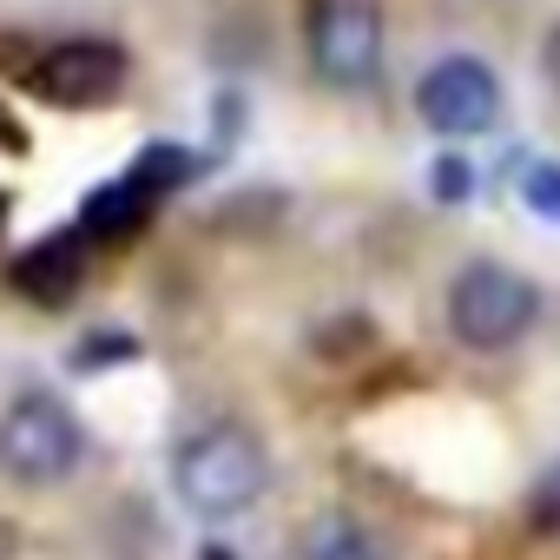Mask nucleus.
Here are the masks:
<instances>
[{
  "label": "nucleus",
  "mask_w": 560,
  "mask_h": 560,
  "mask_svg": "<svg viewBox=\"0 0 560 560\" xmlns=\"http://www.w3.org/2000/svg\"><path fill=\"white\" fill-rule=\"evenodd\" d=\"M172 488L198 521H237L270 488V455L244 422H205L172 455Z\"/></svg>",
  "instance_id": "nucleus-1"
},
{
  "label": "nucleus",
  "mask_w": 560,
  "mask_h": 560,
  "mask_svg": "<svg viewBox=\"0 0 560 560\" xmlns=\"http://www.w3.org/2000/svg\"><path fill=\"white\" fill-rule=\"evenodd\" d=\"M540 317V291L527 284L521 270L494 264V257H475L455 270L448 284V337L475 357H501L514 350Z\"/></svg>",
  "instance_id": "nucleus-2"
},
{
  "label": "nucleus",
  "mask_w": 560,
  "mask_h": 560,
  "mask_svg": "<svg viewBox=\"0 0 560 560\" xmlns=\"http://www.w3.org/2000/svg\"><path fill=\"white\" fill-rule=\"evenodd\" d=\"M80 462H86V435L60 396L27 389L8 402V416H0V475L14 488H60Z\"/></svg>",
  "instance_id": "nucleus-3"
},
{
  "label": "nucleus",
  "mask_w": 560,
  "mask_h": 560,
  "mask_svg": "<svg viewBox=\"0 0 560 560\" xmlns=\"http://www.w3.org/2000/svg\"><path fill=\"white\" fill-rule=\"evenodd\" d=\"M416 113L442 139H481L501 126V80L475 54H448L416 80Z\"/></svg>",
  "instance_id": "nucleus-4"
},
{
  "label": "nucleus",
  "mask_w": 560,
  "mask_h": 560,
  "mask_svg": "<svg viewBox=\"0 0 560 560\" xmlns=\"http://www.w3.org/2000/svg\"><path fill=\"white\" fill-rule=\"evenodd\" d=\"M311 67L337 93H363L383 73V8L376 0H324L311 21Z\"/></svg>",
  "instance_id": "nucleus-5"
},
{
  "label": "nucleus",
  "mask_w": 560,
  "mask_h": 560,
  "mask_svg": "<svg viewBox=\"0 0 560 560\" xmlns=\"http://www.w3.org/2000/svg\"><path fill=\"white\" fill-rule=\"evenodd\" d=\"M126 86V54L113 40H60L34 67V93L54 106H106Z\"/></svg>",
  "instance_id": "nucleus-6"
},
{
  "label": "nucleus",
  "mask_w": 560,
  "mask_h": 560,
  "mask_svg": "<svg viewBox=\"0 0 560 560\" xmlns=\"http://www.w3.org/2000/svg\"><path fill=\"white\" fill-rule=\"evenodd\" d=\"M80 270H86V244H80V237H40V244L14 264V291H21L27 304L60 311V304L80 291Z\"/></svg>",
  "instance_id": "nucleus-7"
},
{
  "label": "nucleus",
  "mask_w": 560,
  "mask_h": 560,
  "mask_svg": "<svg viewBox=\"0 0 560 560\" xmlns=\"http://www.w3.org/2000/svg\"><path fill=\"white\" fill-rule=\"evenodd\" d=\"M159 205V185L145 178V172H126L119 185H106L93 205H86V218H80V231L86 237H126V231H139L145 224V211Z\"/></svg>",
  "instance_id": "nucleus-8"
},
{
  "label": "nucleus",
  "mask_w": 560,
  "mask_h": 560,
  "mask_svg": "<svg viewBox=\"0 0 560 560\" xmlns=\"http://www.w3.org/2000/svg\"><path fill=\"white\" fill-rule=\"evenodd\" d=\"M304 560H389V547L350 514H317L304 527Z\"/></svg>",
  "instance_id": "nucleus-9"
},
{
  "label": "nucleus",
  "mask_w": 560,
  "mask_h": 560,
  "mask_svg": "<svg viewBox=\"0 0 560 560\" xmlns=\"http://www.w3.org/2000/svg\"><path fill=\"white\" fill-rule=\"evenodd\" d=\"M521 205H527L534 218L560 224V165H553V159H534V165L521 172Z\"/></svg>",
  "instance_id": "nucleus-10"
},
{
  "label": "nucleus",
  "mask_w": 560,
  "mask_h": 560,
  "mask_svg": "<svg viewBox=\"0 0 560 560\" xmlns=\"http://www.w3.org/2000/svg\"><path fill=\"white\" fill-rule=\"evenodd\" d=\"M429 185H435V198H442V205H462V198L475 191V172H468L462 159H435V172H429Z\"/></svg>",
  "instance_id": "nucleus-11"
},
{
  "label": "nucleus",
  "mask_w": 560,
  "mask_h": 560,
  "mask_svg": "<svg viewBox=\"0 0 560 560\" xmlns=\"http://www.w3.org/2000/svg\"><path fill=\"white\" fill-rule=\"evenodd\" d=\"M527 521H534V534H560V468L534 488V501H527Z\"/></svg>",
  "instance_id": "nucleus-12"
},
{
  "label": "nucleus",
  "mask_w": 560,
  "mask_h": 560,
  "mask_svg": "<svg viewBox=\"0 0 560 560\" xmlns=\"http://www.w3.org/2000/svg\"><path fill=\"white\" fill-rule=\"evenodd\" d=\"M540 67H547V80H553V86H560V27H553V34H547V47H540Z\"/></svg>",
  "instance_id": "nucleus-13"
},
{
  "label": "nucleus",
  "mask_w": 560,
  "mask_h": 560,
  "mask_svg": "<svg viewBox=\"0 0 560 560\" xmlns=\"http://www.w3.org/2000/svg\"><path fill=\"white\" fill-rule=\"evenodd\" d=\"M0 231H8V191H0Z\"/></svg>",
  "instance_id": "nucleus-14"
}]
</instances>
